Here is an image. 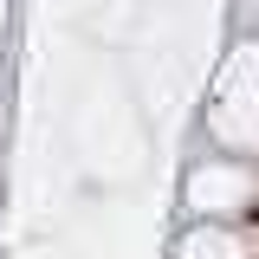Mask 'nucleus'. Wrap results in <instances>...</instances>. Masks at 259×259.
<instances>
[{
  "instance_id": "obj_1",
  "label": "nucleus",
  "mask_w": 259,
  "mask_h": 259,
  "mask_svg": "<svg viewBox=\"0 0 259 259\" xmlns=\"http://www.w3.org/2000/svg\"><path fill=\"white\" fill-rule=\"evenodd\" d=\"M240 227H259V201H246V207H240Z\"/></svg>"
}]
</instances>
